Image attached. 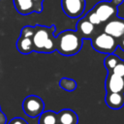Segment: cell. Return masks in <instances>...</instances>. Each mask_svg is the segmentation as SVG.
Here are the masks:
<instances>
[{
	"mask_svg": "<svg viewBox=\"0 0 124 124\" xmlns=\"http://www.w3.org/2000/svg\"><path fill=\"white\" fill-rule=\"evenodd\" d=\"M59 124H78V114L70 108H64L57 112Z\"/></svg>",
	"mask_w": 124,
	"mask_h": 124,
	"instance_id": "7c38bea8",
	"label": "cell"
},
{
	"mask_svg": "<svg viewBox=\"0 0 124 124\" xmlns=\"http://www.w3.org/2000/svg\"><path fill=\"white\" fill-rule=\"evenodd\" d=\"M105 88L107 92L111 93H124V78L108 72Z\"/></svg>",
	"mask_w": 124,
	"mask_h": 124,
	"instance_id": "9c48e42d",
	"label": "cell"
},
{
	"mask_svg": "<svg viewBox=\"0 0 124 124\" xmlns=\"http://www.w3.org/2000/svg\"><path fill=\"white\" fill-rule=\"evenodd\" d=\"M16 12L22 16L36 13V7L33 0H13Z\"/></svg>",
	"mask_w": 124,
	"mask_h": 124,
	"instance_id": "8fae6325",
	"label": "cell"
},
{
	"mask_svg": "<svg viewBox=\"0 0 124 124\" xmlns=\"http://www.w3.org/2000/svg\"><path fill=\"white\" fill-rule=\"evenodd\" d=\"M56 30L55 25L45 26L35 25L34 34L32 37L34 51L41 53H51L56 50V40L54 32Z\"/></svg>",
	"mask_w": 124,
	"mask_h": 124,
	"instance_id": "6da1fadb",
	"label": "cell"
},
{
	"mask_svg": "<svg viewBox=\"0 0 124 124\" xmlns=\"http://www.w3.org/2000/svg\"><path fill=\"white\" fill-rule=\"evenodd\" d=\"M35 3V7H36V13L40 14L43 12V2L44 0H33Z\"/></svg>",
	"mask_w": 124,
	"mask_h": 124,
	"instance_id": "44dd1931",
	"label": "cell"
},
{
	"mask_svg": "<svg viewBox=\"0 0 124 124\" xmlns=\"http://www.w3.org/2000/svg\"><path fill=\"white\" fill-rule=\"evenodd\" d=\"M33 34H34V26H30V25H26V26L22 27V29L20 31V36L32 38Z\"/></svg>",
	"mask_w": 124,
	"mask_h": 124,
	"instance_id": "d6986e66",
	"label": "cell"
},
{
	"mask_svg": "<svg viewBox=\"0 0 124 124\" xmlns=\"http://www.w3.org/2000/svg\"><path fill=\"white\" fill-rule=\"evenodd\" d=\"M110 2H111L113 5H115L116 7H118L119 5H121V4L124 2V0H110Z\"/></svg>",
	"mask_w": 124,
	"mask_h": 124,
	"instance_id": "cb8c5ba5",
	"label": "cell"
},
{
	"mask_svg": "<svg viewBox=\"0 0 124 124\" xmlns=\"http://www.w3.org/2000/svg\"><path fill=\"white\" fill-rule=\"evenodd\" d=\"M86 6L85 0H61V7L64 14L71 18L79 17Z\"/></svg>",
	"mask_w": 124,
	"mask_h": 124,
	"instance_id": "52a82bcc",
	"label": "cell"
},
{
	"mask_svg": "<svg viewBox=\"0 0 124 124\" xmlns=\"http://www.w3.org/2000/svg\"><path fill=\"white\" fill-rule=\"evenodd\" d=\"M92 10L97 15L102 24L106 23L108 20L117 16V12H118V8L115 5H113L110 1L98 2Z\"/></svg>",
	"mask_w": 124,
	"mask_h": 124,
	"instance_id": "5b68a950",
	"label": "cell"
},
{
	"mask_svg": "<svg viewBox=\"0 0 124 124\" xmlns=\"http://www.w3.org/2000/svg\"><path fill=\"white\" fill-rule=\"evenodd\" d=\"M56 51L63 56H73L79 52L83 40L76 30H64L55 36Z\"/></svg>",
	"mask_w": 124,
	"mask_h": 124,
	"instance_id": "7a4b0ae2",
	"label": "cell"
},
{
	"mask_svg": "<svg viewBox=\"0 0 124 124\" xmlns=\"http://www.w3.org/2000/svg\"><path fill=\"white\" fill-rule=\"evenodd\" d=\"M106 105L111 109H120L124 106V93L107 92L105 97Z\"/></svg>",
	"mask_w": 124,
	"mask_h": 124,
	"instance_id": "30bf717a",
	"label": "cell"
},
{
	"mask_svg": "<svg viewBox=\"0 0 124 124\" xmlns=\"http://www.w3.org/2000/svg\"><path fill=\"white\" fill-rule=\"evenodd\" d=\"M23 112L30 118L39 117L45 111V103L43 99L36 95H29L22 102Z\"/></svg>",
	"mask_w": 124,
	"mask_h": 124,
	"instance_id": "277c9868",
	"label": "cell"
},
{
	"mask_svg": "<svg viewBox=\"0 0 124 124\" xmlns=\"http://www.w3.org/2000/svg\"><path fill=\"white\" fill-rule=\"evenodd\" d=\"M86 19H88L93 25H95L96 27H99V28H102V26H103V24L101 23V21H100V19L98 18V16H97V15L93 12V10L91 9L86 15H85V16H84Z\"/></svg>",
	"mask_w": 124,
	"mask_h": 124,
	"instance_id": "e0dca14e",
	"label": "cell"
},
{
	"mask_svg": "<svg viewBox=\"0 0 124 124\" xmlns=\"http://www.w3.org/2000/svg\"><path fill=\"white\" fill-rule=\"evenodd\" d=\"M77 81L73 78H62L59 80V86L60 88L64 89L65 91L68 92H73L76 90L77 88Z\"/></svg>",
	"mask_w": 124,
	"mask_h": 124,
	"instance_id": "2e32d148",
	"label": "cell"
},
{
	"mask_svg": "<svg viewBox=\"0 0 124 124\" xmlns=\"http://www.w3.org/2000/svg\"><path fill=\"white\" fill-rule=\"evenodd\" d=\"M110 73L124 78V60L120 59V61L115 65V67L110 71Z\"/></svg>",
	"mask_w": 124,
	"mask_h": 124,
	"instance_id": "ac0fdd59",
	"label": "cell"
},
{
	"mask_svg": "<svg viewBox=\"0 0 124 124\" xmlns=\"http://www.w3.org/2000/svg\"><path fill=\"white\" fill-rule=\"evenodd\" d=\"M76 31L82 38V40H84V39L91 40L97 33L102 31V28L96 27L88 19H86L85 17H82V18L78 19L77 26H76Z\"/></svg>",
	"mask_w": 124,
	"mask_h": 124,
	"instance_id": "ba28073f",
	"label": "cell"
},
{
	"mask_svg": "<svg viewBox=\"0 0 124 124\" xmlns=\"http://www.w3.org/2000/svg\"><path fill=\"white\" fill-rule=\"evenodd\" d=\"M0 124H7V116L2 110H0Z\"/></svg>",
	"mask_w": 124,
	"mask_h": 124,
	"instance_id": "7402d4cb",
	"label": "cell"
},
{
	"mask_svg": "<svg viewBox=\"0 0 124 124\" xmlns=\"http://www.w3.org/2000/svg\"><path fill=\"white\" fill-rule=\"evenodd\" d=\"M117 43H118V47H120V48L124 51V36H123L122 38H120V39L117 41Z\"/></svg>",
	"mask_w": 124,
	"mask_h": 124,
	"instance_id": "603a6c76",
	"label": "cell"
},
{
	"mask_svg": "<svg viewBox=\"0 0 124 124\" xmlns=\"http://www.w3.org/2000/svg\"><path fill=\"white\" fill-rule=\"evenodd\" d=\"M0 110H1V108H0Z\"/></svg>",
	"mask_w": 124,
	"mask_h": 124,
	"instance_id": "d4e9b609",
	"label": "cell"
},
{
	"mask_svg": "<svg viewBox=\"0 0 124 124\" xmlns=\"http://www.w3.org/2000/svg\"><path fill=\"white\" fill-rule=\"evenodd\" d=\"M90 42L93 49L105 54H112L118 47L117 41L103 31L97 33Z\"/></svg>",
	"mask_w": 124,
	"mask_h": 124,
	"instance_id": "3957f363",
	"label": "cell"
},
{
	"mask_svg": "<svg viewBox=\"0 0 124 124\" xmlns=\"http://www.w3.org/2000/svg\"><path fill=\"white\" fill-rule=\"evenodd\" d=\"M8 124H28V123L21 117H15V118L11 119Z\"/></svg>",
	"mask_w": 124,
	"mask_h": 124,
	"instance_id": "ffe728a7",
	"label": "cell"
},
{
	"mask_svg": "<svg viewBox=\"0 0 124 124\" xmlns=\"http://www.w3.org/2000/svg\"><path fill=\"white\" fill-rule=\"evenodd\" d=\"M102 31L118 41L124 36V18L117 16H113L103 24Z\"/></svg>",
	"mask_w": 124,
	"mask_h": 124,
	"instance_id": "8992f818",
	"label": "cell"
},
{
	"mask_svg": "<svg viewBox=\"0 0 124 124\" xmlns=\"http://www.w3.org/2000/svg\"><path fill=\"white\" fill-rule=\"evenodd\" d=\"M119 61H120V57L118 55H116L114 53L108 54L106 56V58L104 59V66H105L107 72H110Z\"/></svg>",
	"mask_w": 124,
	"mask_h": 124,
	"instance_id": "9a60e30c",
	"label": "cell"
},
{
	"mask_svg": "<svg viewBox=\"0 0 124 124\" xmlns=\"http://www.w3.org/2000/svg\"><path fill=\"white\" fill-rule=\"evenodd\" d=\"M39 124H59L57 112L52 110H45L40 116L38 120Z\"/></svg>",
	"mask_w": 124,
	"mask_h": 124,
	"instance_id": "5bb4252c",
	"label": "cell"
},
{
	"mask_svg": "<svg viewBox=\"0 0 124 124\" xmlns=\"http://www.w3.org/2000/svg\"><path fill=\"white\" fill-rule=\"evenodd\" d=\"M16 49L21 54H29L32 51H34L32 38L19 35V37L16 41Z\"/></svg>",
	"mask_w": 124,
	"mask_h": 124,
	"instance_id": "4fadbf2b",
	"label": "cell"
}]
</instances>
